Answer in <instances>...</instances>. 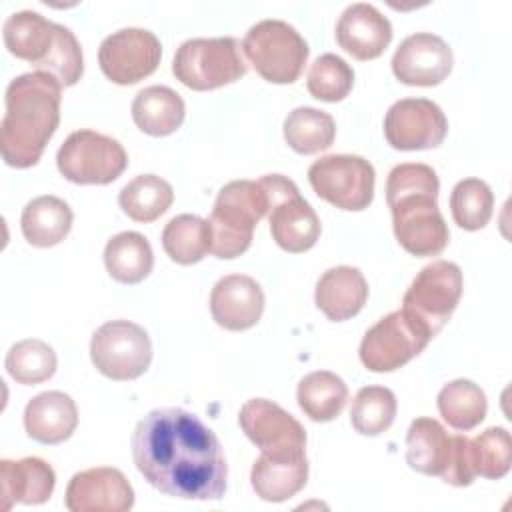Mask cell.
I'll use <instances>...</instances> for the list:
<instances>
[{
    "mask_svg": "<svg viewBox=\"0 0 512 512\" xmlns=\"http://www.w3.org/2000/svg\"><path fill=\"white\" fill-rule=\"evenodd\" d=\"M56 352L50 344L38 338H26L10 346L4 366L8 374L26 386L40 384L54 376L56 372Z\"/></svg>",
    "mask_w": 512,
    "mask_h": 512,
    "instance_id": "cell-34",
    "label": "cell"
},
{
    "mask_svg": "<svg viewBox=\"0 0 512 512\" xmlns=\"http://www.w3.org/2000/svg\"><path fill=\"white\" fill-rule=\"evenodd\" d=\"M210 312L214 322L224 330H248L264 312V292L254 278L228 274L210 292Z\"/></svg>",
    "mask_w": 512,
    "mask_h": 512,
    "instance_id": "cell-17",
    "label": "cell"
},
{
    "mask_svg": "<svg viewBox=\"0 0 512 512\" xmlns=\"http://www.w3.org/2000/svg\"><path fill=\"white\" fill-rule=\"evenodd\" d=\"M452 454V436L434 418H416L406 432V462L426 476L446 472Z\"/></svg>",
    "mask_w": 512,
    "mask_h": 512,
    "instance_id": "cell-25",
    "label": "cell"
},
{
    "mask_svg": "<svg viewBox=\"0 0 512 512\" xmlns=\"http://www.w3.org/2000/svg\"><path fill=\"white\" fill-rule=\"evenodd\" d=\"M132 458L138 472L166 496L220 500L228 464L216 434L192 412L156 408L132 432Z\"/></svg>",
    "mask_w": 512,
    "mask_h": 512,
    "instance_id": "cell-1",
    "label": "cell"
},
{
    "mask_svg": "<svg viewBox=\"0 0 512 512\" xmlns=\"http://www.w3.org/2000/svg\"><path fill=\"white\" fill-rule=\"evenodd\" d=\"M434 336L404 310L380 318L360 342V360L370 372H392L418 356Z\"/></svg>",
    "mask_w": 512,
    "mask_h": 512,
    "instance_id": "cell-8",
    "label": "cell"
},
{
    "mask_svg": "<svg viewBox=\"0 0 512 512\" xmlns=\"http://www.w3.org/2000/svg\"><path fill=\"white\" fill-rule=\"evenodd\" d=\"M274 242L292 254L310 250L320 236V218L298 194L276 202L268 212Z\"/></svg>",
    "mask_w": 512,
    "mask_h": 512,
    "instance_id": "cell-24",
    "label": "cell"
},
{
    "mask_svg": "<svg viewBox=\"0 0 512 512\" xmlns=\"http://www.w3.org/2000/svg\"><path fill=\"white\" fill-rule=\"evenodd\" d=\"M476 478L470 458V438L462 434L452 436V454L442 480L452 486H468Z\"/></svg>",
    "mask_w": 512,
    "mask_h": 512,
    "instance_id": "cell-39",
    "label": "cell"
},
{
    "mask_svg": "<svg viewBox=\"0 0 512 512\" xmlns=\"http://www.w3.org/2000/svg\"><path fill=\"white\" fill-rule=\"evenodd\" d=\"M172 200V186L156 174L136 176L118 194L122 212L136 222H154L170 208Z\"/></svg>",
    "mask_w": 512,
    "mask_h": 512,
    "instance_id": "cell-32",
    "label": "cell"
},
{
    "mask_svg": "<svg viewBox=\"0 0 512 512\" xmlns=\"http://www.w3.org/2000/svg\"><path fill=\"white\" fill-rule=\"evenodd\" d=\"M270 212V200L260 182L232 180L216 196L208 218L216 258L230 260L244 254L254 236V226Z\"/></svg>",
    "mask_w": 512,
    "mask_h": 512,
    "instance_id": "cell-4",
    "label": "cell"
},
{
    "mask_svg": "<svg viewBox=\"0 0 512 512\" xmlns=\"http://www.w3.org/2000/svg\"><path fill=\"white\" fill-rule=\"evenodd\" d=\"M306 86L316 100L340 102L354 86V70L344 58L326 52L312 62Z\"/></svg>",
    "mask_w": 512,
    "mask_h": 512,
    "instance_id": "cell-38",
    "label": "cell"
},
{
    "mask_svg": "<svg viewBox=\"0 0 512 512\" xmlns=\"http://www.w3.org/2000/svg\"><path fill=\"white\" fill-rule=\"evenodd\" d=\"M90 358L110 380H136L152 362L148 332L130 320L104 322L90 340Z\"/></svg>",
    "mask_w": 512,
    "mask_h": 512,
    "instance_id": "cell-9",
    "label": "cell"
},
{
    "mask_svg": "<svg viewBox=\"0 0 512 512\" xmlns=\"http://www.w3.org/2000/svg\"><path fill=\"white\" fill-rule=\"evenodd\" d=\"M448 120L428 98H402L384 118V136L396 150H430L444 142Z\"/></svg>",
    "mask_w": 512,
    "mask_h": 512,
    "instance_id": "cell-13",
    "label": "cell"
},
{
    "mask_svg": "<svg viewBox=\"0 0 512 512\" xmlns=\"http://www.w3.org/2000/svg\"><path fill=\"white\" fill-rule=\"evenodd\" d=\"M242 52V44L232 36L192 38L176 50L172 72L192 90H214L246 74L248 64Z\"/></svg>",
    "mask_w": 512,
    "mask_h": 512,
    "instance_id": "cell-5",
    "label": "cell"
},
{
    "mask_svg": "<svg viewBox=\"0 0 512 512\" xmlns=\"http://www.w3.org/2000/svg\"><path fill=\"white\" fill-rule=\"evenodd\" d=\"M54 484L56 474L42 458L0 460L2 510H10L14 504H44L52 496Z\"/></svg>",
    "mask_w": 512,
    "mask_h": 512,
    "instance_id": "cell-21",
    "label": "cell"
},
{
    "mask_svg": "<svg viewBox=\"0 0 512 512\" xmlns=\"http://www.w3.org/2000/svg\"><path fill=\"white\" fill-rule=\"evenodd\" d=\"M162 56L160 40L146 28H122L106 36L98 50L104 76L120 86L136 84L150 76Z\"/></svg>",
    "mask_w": 512,
    "mask_h": 512,
    "instance_id": "cell-12",
    "label": "cell"
},
{
    "mask_svg": "<svg viewBox=\"0 0 512 512\" xmlns=\"http://www.w3.org/2000/svg\"><path fill=\"white\" fill-rule=\"evenodd\" d=\"M64 504L70 512H126L134 506V490L118 468L98 466L72 476Z\"/></svg>",
    "mask_w": 512,
    "mask_h": 512,
    "instance_id": "cell-15",
    "label": "cell"
},
{
    "mask_svg": "<svg viewBox=\"0 0 512 512\" xmlns=\"http://www.w3.org/2000/svg\"><path fill=\"white\" fill-rule=\"evenodd\" d=\"M62 86L48 74L16 76L6 88V112L0 122V152L8 166H34L60 122Z\"/></svg>",
    "mask_w": 512,
    "mask_h": 512,
    "instance_id": "cell-2",
    "label": "cell"
},
{
    "mask_svg": "<svg viewBox=\"0 0 512 512\" xmlns=\"http://www.w3.org/2000/svg\"><path fill=\"white\" fill-rule=\"evenodd\" d=\"M242 432L260 448V452H304L306 430L282 406L266 398L248 400L238 414Z\"/></svg>",
    "mask_w": 512,
    "mask_h": 512,
    "instance_id": "cell-14",
    "label": "cell"
},
{
    "mask_svg": "<svg viewBox=\"0 0 512 512\" xmlns=\"http://www.w3.org/2000/svg\"><path fill=\"white\" fill-rule=\"evenodd\" d=\"M212 244L208 220L194 214L174 216L162 230V248L176 264L200 262Z\"/></svg>",
    "mask_w": 512,
    "mask_h": 512,
    "instance_id": "cell-30",
    "label": "cell"
},
{
    "mask_svg": "<svg viewBox=\"0 0 512 512\" xmlns=\"http://www.w3.org/2000/svg\"><path fill=\"white\" fill-rule=\"evenodd\" d=\"M440 182L428 164L406 162L390 170L386 202L400 246L412 256H436L450 240L448 226L438 210Z\"/></svg>",
    "mask_w": 512,
    "mask_h": 512,
    "instance_id": "cell-3",
    "label": "cell"
},
{
    "mask_svg": "<svg viewBox=\"0 0 512 512\" xmlns=\"http://www.w3.org/2000/svg\"><path fill=\"white\" fill-rule=\"evenodd\" d=\"M314 300L328 320L342 322L364 308L368 282L354 266H334L318 278Z\"/></svg>",
    "mask_w": 512,
    "mask_h": 512,
    "instance_id": "cell-23",
    "label": "cell"
},
{
    "mask_svg": "<svg viewBox=\"0 0 512 512\" xmlns=\"http://www.w3.org/2000/svg\"><path fill=\"white\" fill-rule=\"evenodd\" d=\"M336 138L334 118L318 108H294L284 120V140L298 154H316L332 146Z\"/></svg>",
    "mask_w": 512,
    "mask_h": 512,
    "instance_id": "cell-31",
    "label": "cell"
},
{
    "mask_svg": "<svg viewBox=\"0 0 512 512\" xmlns=\"http://www.w3.org/2000/svg\"><path fill=\"white\" fill-rule=\"evenodd\" d=\"M72 208L58 196H38L30 200L20 216V228L28 244L50 248L60 244L72 228Z\"/></svg>",
    "mask_w": 512,
    "mask_h": 512,
    "instance_id": "cell-26",
    "label": "cell"
},
{
    "mask_svg": "<svg viewBox=\"0 0 512 512\" xmlns=\"http://www.w3.org/2000/svg\"><path fill=\"white\" fill-rule=\"evenodd\" d=\"M494 210V194L480 178L460 180L450 194V212L454 222L464 230L484 228Z\"/></svg>",
    "mask_w": 512,
    "mask_h": 512,
    "instance_id": "cell-36",
    "label": "cell"
},
{
    "mask_svg": "<svg viewBox=\"0 0 512 512\" xmlns=\"http://www.w3.org/2000/svg\"><path fill=\"white\" fill-rule=\"evenodd\" d=\"M374 166L354 154L322 156L308 168L312 190L340 210L358 212L374 198Z\"/></svg>",
    "mask_w": 512,
    "mask_h": 512,
    "instance_id": "cell-10",
    "label": "cell"
},
{
    "mask_svg": "<svg viewBox=\"0 0 512 512\" xmlns=\"http://www.w3.org/2000/svg\"><path fill=\"white\" fill-rule=\"evenodd\" d=\"M452 64V48L430 32L404 38L392 56L394 76L408 86H436L450 74Z\"/></svg>",
    "mask_w": 512,
    "mask_h": 512,
    "instance_id": "cell-16",
    "label": "cell"
},
{
    "mask_svg": "<svg viewBox=\"0 0 512 512\" xmlns=\"http://www.w3.org/2000/svg\"><path fill=\"white\" fill-rule=\"evenodd\" d=\"M336 40L356 60H374L388 48L392 24L372 4L356 2L342 12L336 24Z\"/></svg>",
    "mask_w": 512,
    "mask_h": 512,
    "instance_id": "cell-18",
    "label": "cell"
},
{
    "mask_svg": "<svg viewBox=\"0 0 512 512\" xmlns=\"http://www.w3.org/2000/svg\"><path fill=\"white\" fill-rule=\"evenodd\" d=\"M470 458L476 476L498 480L512 466V440L506 428L492 426L470 440Z\"/></svg>",
    "mask_w": 512,
    "mask_h": 512,
    "instance_id": "cell-37",
    "label": "cell"
},
{
    "mask_svg": "<svg viewBox=\"0 0 512 512\" xmlns=\"http://www.w3.org/2000/svg\"><path fill=\"white\" fill-rule=\"evenodd\" d=\"M186 106L182 96L168 86H148L132 102L134 124L150 136H168L184 122Z\"/></svg>",
    "mask_w": 512,
    "mask_h": 512,
    "instance_id": "cell-27",
    "label": "cell"
},
{
    "mask_svg": "<svg viewBox=\"0 0 512 512\" xmlns=\"http://www.w3.org/2000/svg\"><path fill=\"white\" fill-rule=\"evenodd\" d=\"M56 166L74 184H110L128 166L122 144L96 130H76L58 148Z\"/></svg>",
    "mask_w": 512,
    "mask_h": 512,
    "instance_id": "cell-7",
    "label": "cell"
},
{
    "mask_svg": "<svg viewBox=\"0 0 512 512\" xmlns=\"http://www.w3.org/2000/svg\"><path fill=\"white\" fill-rule=\"evenodd\" d=\"M300 410L314 422H330L340 416L348 400L344 380L328 370L306 374L296 390Z\"/></svg>",
    "mask_w": 512,
    "mask_h": 512,
    "instance_id": "cell-29",
    "label": "cell"
},
{
    "mask_svg": "<svg viewBox=\"0 0 512 512\" xmlns=\"http://www.w3.org/2000/svg\"><path fill=\"white\" fill-rule=\"evenodd\" d=\"M242 50L254 70L272 84H292L308 60V44L284 20H260L244 36Z\"/></svg>",
    "mask_w": 512,
    "mask_h": 512,
    "instance_id": "cell-6",
    "label": "cell"
},
{
    "mask_svg": "<svg viewBox=\"0 0 512 512\" xmlns=\"http://www.w3.org/2000/svg\"><path fill=\"white\" fill-rule=\"evenodd\" d=\"M60 24L46 20L34 10H20L6 18L2 36L8 52L34 64L36 72L48 62L58 42Z\"/></svg>",
    "mask_w": 512,
    "mask_h": 512,
    "instance_id": "cell-20",
    "label": "cell"
},
{
    "mask_svg": "<svg viewBox=\"0 0 512 512\" xmlns=\"http://www.w3.org/2000/svg\"><path fill=\"white\" fill-rule=\"evenodd\" d=\"M76 426L78 410L66 392H42L24 408L26 434L40 444H60L72 436Z\"/></svg>",
    "mask_w": 512,
    "mask_h": 512,
    "instance_id": "cell-22",
    "label": "cell"
},
{
    "mask_svg": "<svg viewBox=\"0 0 512 512\" xmlns=\"http://www.w3.org/2000/svg\"><path fill=\"white\" fill-rule=\"evenodd\" d=\"M104 264L114 280L138 284L152 272L154 252L140 232H120L106 242Z\"/></svg>",
    "mask_w": 512,
    "mask_h": 512,
    "instance_id": "cell-28",
    "label": "cell"
},
{
    "mask_svg": "<svg viewBox=\"0 0 512 512\" xmlns=\"http://www.w3.org/2000/svg\"><path fill=\"white\" fill-rule=\"evenodd\" d=\"M462 296V270L448 260L424 266L402 298V310L420 320L436 336L450 320Z\"/></svg>",
    "mask_w": 512,
    "mask_h": 512,
    "instance_id": "cell-11",
    "label": "cell"
},
{
    "mask_svg": "<svg viewBox=\"0 0 512 512\" xmlns=\"http://www.w3.org/2000/svg\"><path fill=\"white\" fill-rule=\"evenodd\" d=\"M438 410L440 416L456 430H472L484 418L488 410L486 394L478 384L466 378H458L442 386L438 392Z\"/></svg>",
    "mask_w": 512,
    "mask_h": 512,
    "instance_id": "cell-33",
    "label": "cell"
},
{
    "mask_svg": "<svg viewBox=\"0 0 512 512\" xmlns=\"http://www.w3.org/2000/svg\"><path fill=\"white\" fill-rule=\"evenodd\" d=\"M308 480V460L304 452H262L252 466L250 482L266 502H286L296 496Z\"/></svg>",
    "mask_w": 512,
    "mask_h": 512,
    "instance_id": "cell-19",
    "label": "cell"
},
{
    "mask_svg": "<svg viewBox=\"0 0 512 512\" xmlns=\"http://www.w3.org/2000/svg\"><path fill=\"white\" fill-rule=\"evenodd\" d=\"M398 402L386 386L360 388L352 400L350 422L362 436H378L386 432L396 418Z\"/></svg>",
    "mask_w": 512,
    "mask_h": 512,
    "instance_id": "cell-35",
    "label": "cell"
}]
</instances>
